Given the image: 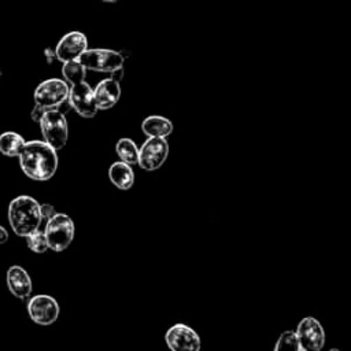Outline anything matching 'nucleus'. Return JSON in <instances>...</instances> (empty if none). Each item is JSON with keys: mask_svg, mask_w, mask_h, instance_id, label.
I'll list each match as a JSON object with an SVG mask.
<instances>
[{"mask_svg": "<svg viewBox=\"0 0 351 351\" xmlns=\"http://www.w3.org/2000/svg\"><path fill=\"white\" fill-rule=\"evenodd\" d=\"M18 159L22 171L36 181L49 180L58 169L56 149L41 140L26 141Z\"/></svg>", "mask_w": 351, "mask_h": 351, "instance_id": "f257e3e1", "label": "nucleus"}, {"mask_svg": "<svg viewBox=\"0 0 351 351\" xmlns=\"http://www.w3.org/2000/svg\"><path fill=\"white\" fill-rule=\"evenodd\" d=\"M78 60L84 64L86 70L100 71V73H112L114 70L123 67L125 56L119 51L107 49V48H92L86 49Z\"/></svg>", "mask_w": 351, "mask_h": 351, "instance_id": "423d86ee", "label": "nucleus"}, {"mask_svg": "<svg viewBox=\"0 0 351 351\" xmlns=\"http://www.w3.org/2000/svg\"><path fill=\"white\" fill-rule=\"evenodd\" d=\"M67 101L70 107L84 118H93L99 110L93 96V89L85 81L70 86Z\"/></svg>", "mask_w": 351, "mask_h": 351, "instance_id": "9d476101", "label": "nucleus"}, {"mask_svg": "<svg viewBox=\"0 0 351 351\" xmlns=\"http://www.w3.org/2000/svg\"><path fill=\"white\" fill-rule=\"evenodd\" d=\"M44 234L49 250L55 252L64 251L74 239V222L67 214L56 213L48 219Z\"/></svg>", "mask_w": 351, "mask_h": 351, "instance_id": "7ed1b4c3", "label": "nucleus"}, {"mask_svg": "<svg viewBox=\"0 0 351 351\" xmlns=\"http://www.w3.org/2000/svg\"><path fill=\"white\" fill-rule=\"evenodd\" d=\"M7 240H8V232H7V229L4 226L0 225V245L4 244Z\"/></svg>", "mask_w": 351, "mask_h": 351, "instance_id": "a878e982", "label": "nucleus"}, {"mask_svg": "<svg viewBox=\"0 0 351 351\" xmlns=\"http://www.w3.org/2000/svg\"><path fill=\"white\" fill-rule=\"evenodd\" d=\"M27 313L33 322L37 325L48 326L59 317V304L49 295H36L29 299Z\"/></svg>", "mask_w": 351, "mask_h": 351, "instance_id": "1a4fd4ad", "label": "nucleus"}, {"mask_svg": "<svg viewBox=\"0 0 351 351\" xmlns=\"http://www.w3.org/2000/svg\"><path fill=\"white\" fill-rule=\"evenodd\" d=\"M38 123L47 144L56 151L66 145L69 138V126L63 112H60L58 108L48 110L44 112Z\"/></svg>", "mask_w": 351, "mask_h": 351, "instance_id": "20e7f679", "label": "nucleus"}, {"mask_svg": "<svg viewBox=\"0 0 351 351\" xmlns=\"http://www.w3.org/2000/svg\"><path fill=\"white\" fill-rule=\"evenodd\" d=\"M88 49V38L82 32L74 30L66 33L55 48L56 59L62 63L77 60Z\"/></svg>", "mask_w": 351, "mask_h": 351, "instance_id": "f8f14e48", "label": "nucleus"}, {"mask_svg": "<svg viewBox=\"0 0 351 351\" xmlns=\"http://www.w3.org/2000/svg\"><path fill=\"white\" fill-rule=\"evenodd\" d=\"M141 130L148 137L166 138L173 133V122L162 115H149L143 121Z\"/></svg>", "mask_w": 351, "mask_h": 351, "instance_id": "2eb2a0df", "label": "nucleus"}, {"mask_svg": "<svg viewBox=\"0 0 351 351\" xmlns=\"http://www.w3.org/2000/svg\"><path fill=\"white\" fill-rule=\"evenodd\" d=\"M62 74L64 77V81L74 85L78 82H82L86 75V69L84 64L77 59V60H70L64 62L62 66Z\"/></svg>", "mask_w": 351, "mask_h": 351, "instance_id": "6ab92c4d", "label": "nucleus"}, {"mask_svg": "<svg viewBox=\"0 0 351 351\" xmlns=\"http://www.w3.org/2000/svg\"><path fill=\"white\" fill-rule=\"evenodd\" d=\"M295 335L306 351H321L325 346V330L319 321L313 317L303 318L298 324Z\"/></svg>", "mask_w": 351, "mask_h": 351, "instance_id": "9b49d317", "label": "nucleus"}, {"mask_svg": "<svg viewBox=\"0 0 351 351\" xmlns=\"http://www.w3.org/2000/svg\"><path fill=\"white\" fill-rule=\"evenodd\" d=\"M5 281H7V287H8L10 292L18 299L29 298L33 291V284H32L30 276L22 266H18V265L11 266L7 270Z\"/></svg>", "mask_w": 351, "mask_h": 351, "instance_id": "ddd939ff", "label": "nucleus"}, {"mask_svg": "<svg viewBox=\"0 0 351 351\" xmlns=\"http://www.w3.org/2000/svg\"><path fill=\"white\" fill-rule=\"evenodd\" d=\"M0 75H1V70H0Z\"/></svg>", "mask_w": 351, "mask_h": 351, "instance_id": "c85d7f7f", "label": "nucleus"}, {"mask_svg": "<svg viewBox=\"0 0 351 351\" xmlns=\"http://www.w3.org/2000/svg\"><path fill=\"white\" fill-rule=\"evenodd\" d=\"M26 243L30 251L36 252V254H43L45 252L48 248V243H47V237L44 234V232H40L38 229L29 233L26 236Z\"/></svg>", "mask_w": 351, "mask_h": 351, "instance_id": "412c9836", "label": "nucleus"}, {"mask_svg": "<svg viewBox=\"0 0 351 351\" xmlns=\"http://www.w3.org/2000/svg\"><path fill=\"white\" fill-rule=\"evenodd\" d=\"M115 151L117 155L119 156V159L128 165H137L138 162V148L136 145V143L132 138L123 137L119 138L117 141L115 145Z\"/></svg>", "mask_w": 351, "mask_h": 351, "instance_id": "a211bd4d", "label": "nucleus"}, {"mask_svg": "<svg viewBox=\"0 0 351 351\" xmlns=\"http://www.w3.org/2000/svg\"><path fill=\"white\" fill-rule=\"evenodd\" d=\"M101 1H104V3H117L119 0H101Z\"/></svg>", "mask_w": 351, "mask_h": 351, "instance_id": "bb28decb", "label": "nucleus"}, {"mask_svg": "<svg viewBox=\"0 0 351 351\" xmlns=\"http://www.w3.org/2000/svg\"><path fill=\"white\" fill-rule=\"evenodd\" d=\"M25 143L26 141L21 134L15 132H4L0 134V152L10 158H18Z\"/></svg>", "mask_w": 351, "mask_h": 351, "instance_id": "f3484780", "label": "nucleus"}, {"mask_svg": "<svg viewBox=\"0 0 351 351\" xmlns=\"http://www.w3.org/2000/svg\"><path fill=\"white\" fill-rule=\"evenodd\" d=\"M170 351H200V337L186 324H174L165 335Z\"/></svg>", "mask_w": 351, "mask_h": 351, "instance_id": "6e6552de", "label": "nucleus"}, {"mask_svg": "<svg viewBox=\"0 0 351 351\" xmlns=\"http://www.w3.org/2000/svg\"><path fill=\"white\" fill-rule=\"evenodd\" d=\"M40 213L43 219H51L56 214L55 207L51 204H40Z\"/></svg>", "mask_w": 351, "mask_h": 351, "instance_id": "4be33fe9", "label": "nucleus"}, {"mask_svg": "<svg viewBox=\"0 0 351 351\" xmlns=\"http://www.w3.org/2000/svg\"><path fill=\"white\" fill-rule=\"evenodd\" d=\"M329 351H340V350H337V348H330Z\"/></svg>", "mask_w": 351, "mask_h": 351, "instance_id": "cd10ccee", "label": "nucleus"}, {"mask_svg": "<svg viewBox=\"0 0 351 351\" xmlns=\"http://www.w3.org/2000/svg\"><path fill=\"white\" fill-rule=\"evenodd\" d=\"M44 55H45V58H47V62H48V63H52V62L55 60V58H56L55 51H53V49H51V48H45V49H44Z\"/></svg>", "mask_w": 351, "mask_h": 351, "instance_id": "393cba45", "label": "nucleus"}, {"mask_svg": "<svg viewBox=\"0 0 351 351\" xmlns=\"http://www.w3.org/2000/svg\"><path fill=\"white\" fill-rule=\"evenodd\" d=\"M108 178L117 188L126 191V189H130L134 182V173L130 165L119 160V162H114L110 166Z\"/></svg>", "mask_w": 351, "mask_h": 351, "instance_id": "dca6fc26", "label": "nucleus"}, {"mask_svg": "<svg viewBox=\"0 0 351 351\" xmlns=\"http://www.w3.org/2000/svg\"><path fill=\"white\" fill-rule=\"evenodd\" d=\"M70 86L64 80L49 78L38 84L34 90V101L43 108L55 110L67 101Z\"/></svg>", "mask_w": 351, "mask_h": 351, "instance_id": "39448f33", "label": "nucleus"}, {"mask_svg": "<svg viewBox=\"0 0 351 351\" xmlns=\"http://www.w3.org/2000/svg\"><path fill=\"white\" fill-rule=\"evenodd\" d=\"M47 110L45 108H43L41 106H38V104H36L34 106V108L32 110V112H30V118L34 121V122H40V119H41V117L44 115V112H45Z\"/></svg>", "mask_w": 351, "mask_h": 351, "instance_id": "5701e85b", "label": "nucleus"}, {"mask_svg": "<svg viewBox=\"0 0 351 351\" xmlns=\"http://www.w3.org/2000/svg\"><path fill=\"white\" fill-rule=\"evenodd\" d=\"M93 96L99 110H110L121 97L119 82L111 78L101 80L93 89Z\"/></svg>", "mask_w": 351, "mask_h": 351, "instance_id": "4468645a", "label": "nucleus"}, {"mask_svg": "<svg viewBox=\"0 0 351 351\" xmlns=\"http://www.w3.org/2000/svg\"><path fill=\"white\" fill-rule=\"evenodd\" d=\"M169 143L163 137H148L138 148L137 165L147 171L158 170L167 159Z\"/></svg>", "mask_w": 351, "mask_h": 351, "instance_id": "0eeeda50", "label": "nucleus"}, {"mask_svg": "<svg viewBox=\"0 0 351 351\" xmlns=\"http://www.w3.org/2000/svg\"><path fill=\"white\" fill-rule=\"evenodd\" d=\"M40 204L32 196H18L8 206V222L14 233L19 237H26L37 230L41 225Z\"/></svg>", "mask_w": 351, "mask_h": 351, "instance_id": "f03ea898", "label": "nucleus"}, {"mask_svg": "<svg viewBox=\"0 0 351 351\" xmlns=\"http://www.w3.org/2000/svg\"><path fill=\"white\" fill-rule=\"evenodd\" d=\"M111 74V80H114V81H117V82H121V80H122V77H123V67H119V69H117V70H114L112 73H110Z\"/></svg>", "mask_w": 351, "mask_h": 351, "instance_id": "b1692460", "label": "nucleus"}, {"mask_svg": "<svg viewBox=\"0 0 351 351\" xmlns=\"http://www.w3.org/2000/svg\"><path fill=\"white\" fill-rule=\"evenodd\" d=\"M274 351H306V350L300 346L295 332L285 330L280 335L274 346Z\"/></svg>", "mask_w": 351, "mask_h": 351, "instance_id": "aec40b11", "label": "nucleus"}]
</instances>
